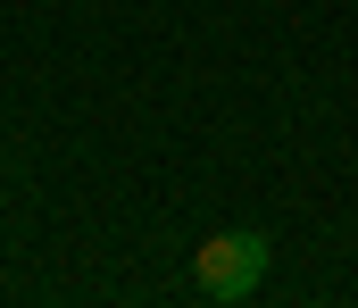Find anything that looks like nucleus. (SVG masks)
I'll return each mask as SVG.
<instances>
[{
    "label": "nucleus",
    "mask_w": 358,
    "mask_h": 308,
    "mask_svg": "<svg viewBox=\"0 0 358 308\" xmlns=\"http://www.w3.org/2000/svg\"><path fill=\"white\" fill-rule=\"evenodd\" d=\"M267 258H275L267 233H259V225H234V233H208V242H200L192 284H200V300H250V292L267 284Z\"/></svg>",
    "instance_id": "nucleus-1"
}]
</instances>
